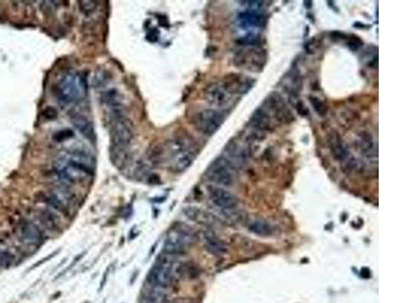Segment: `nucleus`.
<instances>
[{"mask_svg":"<svg viewBox=\"0 0 404 303\" xmlns=\"http://www.w3.org/2000/svg\"><path fill=\"white\" fill-rule=\"evenodd\" d=\"M174 257L167 254H161L156 264L150 270L147 276V282L151 286L159 288H168L174 282Z\"/></svg>","mask_w":404,"mask_h":303,"instance_id":"5","label":"nucleus"},{"mask_svg":"<svg viewBox=\"0 0 404 303\" xmlns=\"http://www.w3.org/2000/svg\"><path fill=\"white\" fill-rule=\"evenodd\" d=\"M310 102H311L314 110H316L320 116H326L328 110H327L326 104L323 102L322 100H320L318 97H310Z\"/></svg>","mask_w":404,"mask_h":303,"instance_id":"27","label":"nucleus"},{"mask_svg":"<svg viewBox=\"0 0 404 303\" xmlns=\"http://www.w3.org/2000/svg\"><path fill=\"white\" fill-rule=\"evenodd\" d=\"M195 236L186 226L178 224L167 232L163 252L172 257L182 255L193 244Z\"/></svg>","mask_w":404,"mask_h":303,"instance_id":"4","label":"nucleus"},{"mask_svg":"<svg viewBox=\"0 0 404 303\" xmlns=\"http://www.w3.org/2000/svg\"><path fill=\"white\" fill-rule=\"evenodd\" d=\"M259 55H260V52H258V50H253V52H252V57H251L252 66L257 65V66L259 67V65H260V58H259ZM250 56H251V52H250V55L245 56V57H244V60L241 61L243 65H246V64L249 63V61H246V60H248V59L250 58Z\"/></svg>","mask_w":404,"mask_h":303,"instance_id":"28","label":"nucleus"},{"mask_svg":"<svg viewBox=\"0 0 404 303\" xmlns=\"http://www.w3.org/2000/svg\"><path fill=\"white\" fill-rule=\"evenodd\" d=\"M140 303H156V302H154V301H152V300H150V299H148V298H146V297L141 296Z\"/></svg>","mask_w":404,"mask_h":303,"instance_id":"32","label":"nucleus"},{"mask_svg":"<svg viewBox=\"0 0 404 303\" xmlns=\"http://www.w3.org/2000/svg\"><path fill=\"white\" fill-rule=\"evenodd\" d=\"M110 140L111 146L128 148L134 138L132 122L121 114V110L110 112Z\"/></svg>","mask_w":404,"mask_h":303,"instance_id":"3","label":"nucleus"},{"mask_svg":"<svg viewBox=\"0 0 404 303\" xmlns=\"http://www.w3.org/2000/svg\"><path fill=\"white\" fill-rule=\"evenodd\" d=\"M59 252H60V250H56L55 252H51V254H49L47 257H43L42 259H40L39 261H37L35 264H33L28 270H33V269H35V268H37V267H39V266H41V265H43L44 263H47L48 261H50V260H52L57 254H59Z\"/></svg>","mask_w":404,"mask_h":303,"instance_id":"29","label":"nucleus"},{"mask_svg":"<svg viewBox=\"0 0 404 303\" xmlns=\"http://www.w3.org/2000/svg\"><path fill=\"white\" fill-rule=\"evenodd\" d=\"M249 230L251 232L259 236H270L274 234V228L272 224L265 220H254L249 224Z\"/></svg>","mask_w":404,"mask_h":303,"instance_id":"21","label":"nucleus"},{"mask_svg":"<svg viewBox=\"0 0 404 303\" xmlns=\"http://www.w3.org/2000/svg\"><path fill=\"white\" fill-rule=\"evenodd\" d=\"M202 240L205 250L209 254L215 257H222L227 254L228 248L222 240H220L213 232L204 230L202 234Z\"/></svg>","mask_w":404,"mask_h":303,"instance_id":"14","label":"nucleus"},{"mask_svg":"<svg viewBox=\"0 0 404 303\" xmlns=\"http://www.w3.org/2000/svg\"><path fill=\"white\" fill-rule=\"evenodd\" d=\"M14 263V257L7 250L0 248V269H8Z\"/></svg>","mask_w":404,"mask_h":303,"instance_id":"25","label":"nucleus"},{"mask_svg":"<svg viewBox=\"0 0 404 303\" xmlns=\"http://www.w3.org/2000/svg\"><path fill=\"white\" fill-rule=\"evenodd\" d=\"M266 106L269 112L274 116V118H276L277 120L281 122L289 124L294 120L293 114L285 104L283 97L277 92H274L268 96L266 100Z\"/></svg>","mask_w":404,"mask_h":303,"instance_id":"12","label":"nucleus"},{"mask_svg":"<svg viewBox=\"0 0 404 303\" xmlns=\"http://www.w3.org/2000/svg\"><path fill=\"white\" fill-rule=\"evenodd\" d=\"M169 150L172 153L169 168L173 173L180 174L186 171L195 161L196 153L184 140H177L170 142Z\"/></svg>","mask_w":404,"mask_h":303,"instance_id":"6","label":"nucleus"},{"mask_svg":"<svg viewBox=\"0 0 404 303\" xmlns=\"http://www.w3.org/2000/svg\"><path fill=\"white\" fill-rule=\"evenodd\" d=\"M78 4L80 10L86 14L94 12L98 6L96 2H90V0H80Z\"/></svg>","mask_w":404,"mask_h":303,"instance_id":"26","label":"nucleus"},{"mask_svg":"<svg viewBox=\"0 0 404 303\" xmlns=\"http://www.w3.org/2000/svg\"><path fill=\"white\" fill-rule=\"evenodd\" d=\"M208 197L211 204L215 206L217 210L224 212L235 210L239 206L238 197L230 192L229 190L224 189L219 186H211L208 188Z\"/></svg>","mask_w":404,"mask_h":303,"instance_id":"9","label":"nucleus"},{"mask_svg":"<svg viewBox=\"0 0 404 303\" xmlns=\"http://www.w3.org/2000/svg\"><path fill=\"white\" fill-rule=\"evenodd\" d=\"M203 96L210 106L221 108L231 104L235 95L222 82H214L207 85L203 91Z\"/></svg>","mask_w":404,"mask_h":303,"instance_id":"11","label":"nucleus"},{"mask_svg":"<svg viewBox=\"0 0 404 303\" xmlns=\"http://www.w3.org/2000/svg\"><path fill=\"white\" fill-rule=\"evenodd\" d=\"M72 136H73V132H72V130H64L58 132L55 134L54 138H55L56 140H58V142H63V140H68L69 138H72Z\"/></svg>","mask_w":404,"mask_h":303,"instance_id":"30","label":"nucleus"},{"mask_svg":"<svg viewBox=\"0 0 404 303\" xmlns=\"http://www.w3.org/2000/svg\"><path fill=\"white\" fill-rule=\"evenodd\" d=\"M53 169L60 180L69 184L83 183L93 175L91 157L78 150L59 156L53 164Z\"/></svg>","mask_w":404,"mask_h":303,"instance_id":"1","label":"nucleus"},{"mask_svg":"<svg viewBox=\"0 0 404 303\" xmlns=\"http://www.w3.org/2000/svg\"><path fill=\"white\" fill-rule=\"evenodd\" d=\"M87 92L85 78L80 73L65 74L55 86V96L62 106H71L80 102Z\"/></svg>","mask_w":404,"mask_h":303,"instance_id":"2","label":"nucleus"},{"mask_svg":"<svg viewBox=\"0 0 404 303\" xmlns=\"http://www.w3.org/2000/svg\"><path fill=\"white\" fill-rule=\"evenodd\" d=\"M183 212H184L185 216L188 218L190 220L196 222L198 224H213V220H214V218L211 216V214H208L205 210L197 208H193V206L186 208H184Z\"/></svg>","mask_w":404,"mask_h":303,"instance_id":"19","label":"nucleus"},{"mask_svg":"<svg viewBox=\"0 0 404 303\" xmlns=\"http://www.w3.org/2000/svg\"><path fill=\"white\" fill-rule=\"evenodd\" d=\"M109 157L111 163L118 169L124 168L129 160V150L111 146L109 148Z\"/></svg>","mask_w":404,"mask_h":303,"instance_id":"20","label":"nucleus"},{"mask_svg":"<svg viewBox=\"0 0 404 303\" xmlns=\"http://www.w3.org/2000/svg\"><path fill=\"white\" fill-rule=\"evenodd\" d=\"M358 146L359 148H360L361 153L363 154V156H365L366 158L373 160L377 158V148H376V144L374 142V138L373 136H371L370 132H363L359 136V140H358Z\"/></svg>","mask_w":404,"mask_h":303,"instance_id":"16","label":"nucleus"},{"mask_svg":"<svg viewBox=\"0 0 404 303\" xmlns=\"http://www.w3.org/2000/svg\"><path fill=\"white\" fill-rule=\"evenodd\" d=\"M178 275L185 278H196L199 275L198 268L190 263H182L176 268L175 271Z\"/></svg>","mask_w":404,"mask_h":303,"instance_id":"24","label":"nucleus"},{"mask_svg":"<svg viewBox=\"0 0 404 303\" xmlns=\"http://www.w3.org/2000/svg\"><path fill=\"white\" fill-rule=\"evenodd\" d=\"M71 122L74 128L87 140H93L95 138V132L92 122L86 116L81 114H75L71 116Z\"/></svg>","mask_w":404,"mask_h":303,"instance_id":"15","label":"nucleus"},{"mask_svg":"<svg viewBox=\"0 0 404 303\" xmlns=\"http://www.w3.org/2000/svg\"><path fill=\"white\" fill-rule=\"evenodd\" d=\"M206 178L219 187H229L235 182V166L227 158H217L208 168Z\"/></svg>","mask_w":404,"mask_h":303,"instance_id":"7","label":"nucleus"},{"mask_svg":"<svg viewBox=\"0 0 404 303\" xmlns=\"http://www.w3.org/2000/svg\"><path fill=\"white\" fill-rule=\"evenodd\" d=\"M224 116L215 110H204L193 116L194 126L204 134H213L223 124Z\"/></svg>","mask_w":404,"mask_h":303,"instance_id":"8","label":"nucleus"},{"mask_svg":"<svg viewBox=\"0 0 404 303\" xmlns=\"http://www.w3.org/2000/svg\"><path fill=\"white\" fill-rule=\"evenodd\" d=\"M15 236L21 244L27 246H38L44 240L42 230L28 220H21L18 222Z\"/></svg>","mask_w":404,"mask_h":303,"instance_id":"10","label":"nucleus"},{"mask_svg":"<svg viewBox=\"0 0 404 303\" xmlns=\"http://www.w3.org/2000/svg\"><path fill=\"white\" fill-rule=\"evenodd\" d=\"M102 101L111 110V112L121 110H120L122 106L121 95L117 90L111 89L104 92L102 95Z\"/></svg>","mask_w":404,"mask_h":303,"instance_id":"22","label":"nucleus"},{"mask_svg":"<svg viewBox=\"0 0 404 303\" xmlns=\"http://www.w3.org/2000/svg\"><path fill=\"white\" fill-rule=\"evenodd\" d=\"M108 274H109V268H107V269L105 270L104 274H103L102 280H101V282H100V287H99V290L103 289V287L105 286V284H106V282H107V278H108Z\"/></svg>","mask_w":404,"mask_h":303,"instance_id":"31","label":"nucleus"},{"mask_svg":"<svg viewBox=\"0 0 404 303\" xmlns=\"http://www.w3.org/2000/svg\"><path fill=\"white\" fill-rule=\"evenodd\" d=\"M328 144L333 156L337 161L345 163L351 158V153L344 142L342 136L337 132H331L328 136Z\"/></svg>","mask_w":404,"mask_h":303,"instance_id":"13","label":"nucleus"},{"mask_svg":"<svg viewBox=\"0 0 404 303\" xmlns=\"http://www.w3.org/2000/svg\"><path fill=\"white\" fill-rule=\"evenodd\" d=\"M142 296L146 297L156 303H166V301H167V294L164 291V289L155 287V286H151V285H149V287H147L143 291Z\"/></svg>","mask_w":404,"mask_h":303,"instance_id":"23","label":"nucleus"},{"mask_svg":"<svg viewBox=\"0 0 404 303\" xmlns=\"http://www.w3.org/2000/svg\"><path fill=\"white\" fill-rule=\"evenodd\" d=\"M36 218L49 230L56 232L60 228L58 216L51 210H37Z\"/></svg>","mask_w":404,"mask_h":303,"instance_id":"18","label":"nucleus"},{"mask_svg":"<svg viewBox=\"0 0 404 303\" xmlns=\"http://www.w3.org/2000/svg\"><path fill=\"white\" fill-rule=\"evenodd\" d=\"M251 126L257 132H267L272 128V122L269 112L265 110L258 108L250 120Z\"/></svg>","mask_w":404,"mask_h":303,"instance_id":"17","label":"nucleus"}]
</instances>
